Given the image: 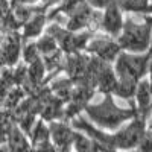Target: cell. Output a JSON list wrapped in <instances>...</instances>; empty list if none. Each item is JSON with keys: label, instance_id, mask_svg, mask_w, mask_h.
<instances>
[{"label": "cell", "instance_id": "6da1fadb", "mask_svg": "<svg viewBox=\"0 0 152 152\" xmlns=\"http://www.w3.org/2000/svg\"><path fill=\"white\" fill-rule=\"evenodd\" d=\"M84 114L87 116V120L97 126L99 129L114 132L132 119H135L138 116V111L135 107L125 108L117 105L113 94H104V97L99 102L91 100L84 108Z\"/></svg>", "mask_w": 152, "mask_h": 152}, {"label": "cell", "instance_id": "7a4b0ae2", "mask_svg": "<svg viewBox=\"0 0 152 152\" xmlns=\"http://www.w3.org/2000/svg\"><path fill=\"white\" fill-rule=\"evenodd\" d=\"M123 52L146 53L152 43V17L146 14H128L123 31L117 38Z\"/></svg>", "mask_w": 152, "mask_h": 152}, {"label": "cell", "instance_id": "3957f363", "mask_svg": "<svg viewBox=\"0 0 152 152\" xmlns=\"http://www.w3.org/2000/svg\"><path fill=\"white\" fill-rule=\"evenodd\" d=\"M151 61H152V50L146 53L122 52L113 66L117 73L119 82L137 87L142 79L149 76Z\"/></svg>", "mask_w": 152, "mask_h": 152}, {"label": "cell", "instance_id": "277c9868", "mask_svg": "<svg viewBox=\"0 0 152 152\" xmlns=\"http://www.w3.org/2000/svg\"><path fill=\"white\" fill-rule=\"evenodd\" d=\"M122 52L123 50L116 38H111L105 34H94L85 49V53L110 62V64H114Z\"/></svg>", "mask_w": 152, "mask_h": 152}, {"label": "cell", "instance_id": "5b68a950", "mask_svg": "<svg viewBox=\"0 0 152 152\" xmlns=\"http://www.w3.org/2000/svg\"><path fill=\"white\" fill-rule=\"evenodd\" d=\"M50 140L59 152H73L78 129L66 120H55L49 123Z\"/></svg>", "mask_w": 152, "mask_h": 152}, {"label": "cell", "instance_id": "8992f818", "mask_svg": "<svg viewBox=\"0 0 152 152\" xmlns=\"http://www.w3.org/2000/svg\"><path fill=\"white\" fill-rule=\"evenodd\" d=\"M23 56V37L17 29H6L2 37L3 67H15Z\"/></svg>", "mask_w": 152, "mask_h": 152}, {"label": "cell", "instance_id": "52a82bcc", "mask_svg": "<svg viewBox=\"0 0 152 152\" xmlns=\"http://www.w3.org/2000/svg\"><path fill=\"white\" fill-rule=\"evenodd\" d=\"M123 24H125L123 11L116 3V0H110L107 8L102 11V32L100 34H105L117 40L123 31Z\"/></svg>", "mask_w": 152, "mask_h": 152}, {"label": "cell", "instance_id": "ba28073f", "mask_svg": "<svg viewBox=\"0 0 152 152\" xmlns=\"http://www.w3.org/2000/svg\"><path fill=\"white\" fill-rule=\"evenodd\" d=\"M2 142H6L12 152H34L31 137L24 132L18 125L12 126L9 134L6 135V138Z\"/></svg>", "mask_w": 152, "mask_h": 152}, {"label": "cell", "instance_id": "9c48e42d", "mask_svg": "<svg viewBox=\"0 0 152 152\" xmlns=\"http://www.w3.org/2000/svg\"><path fill=\"white\" fill-rule=\"evenodd\" d=\"M123 12L129 14H149L152 12V0H116Z\"/></svg>", "mask_w": 152, "mask_h": 152}, {"label": "cell", "instance_id": "30bf717a", "mask_svg": "<svg viewBox=\"0 0 152 152\" xmlns=\"http://www.w3.org/2000/svg\"><path fill=\"white\" fill-rule=\"evenodd\" d=\"M34 152H59V151L53 146L52 140H50V142H46V143L34 146Z\"/></svg>", "mask_w": 152, "mask_h": 152}, {"label": "cell", "instance_id": "8fae6325", "mask_svg": "<svg viewBox=\"0 0 152 152\" xmlns=\"http://www.w3.org/2000/svg\"><path fill=\"white\" fill-rule=\"evenodd\" d=\"M85 2L90 5L91 8H94V9H105L107 8V5H108V2L110 0H85Z\"/></svg>", "mask_w": 152, "mask_h": 152}, {"label": "cell", "instance_id": "7c38bea8", "mask_svg": "<svg viewBox=\"0 0 152 152\" xmlns=\"http://www.w3.org/2000/svg\"><path fill=\"white\" fill-rule=\"evenodd\" d=\"M66 0H41V5L49 9V8H52V6H56V5H61V3H64Z\"/></svg>", "mask_w": 152, "mask_h": 152}, {"label": "cell", "instance_id": "4fadbf2b", "mask_svg": "<svg viewBox=\"0 0 152 152\" xmlns=\"http://www.w3.org/2000/svg\"><path fill=\"white\" fill-rule=\"evenodd\" d=\"M0 152H12V151H11V148L8 146L6 142H2V149H0Z\"/></svg>", "mask_w": 152, "mask_h": 152}, {"label": "cell", "instance_id": "5bb4252c", "mask_svg": "<svg viewBox=\"0 0 152 152\" xmlns=\"http://www.w3.org/2000/svg\"><path fill=\"white\" fill-rule=\"evenodd\" d=\"M126 152H138L137 149H132V151H126Z\"/></svg>", "mask_w": 152, "mask_h": 152}, {"label": "cell", "instance_id": "9a60e30c", "mask_svg": "<svg viewBox=\"0 0 152 152\" xmlns=\"http://www.w3.org/2000/svg\"><path fill=\"white\" fill-rule=\"evenodd\" d=\"M149 128H152V122H151V123H149Z\"/></svg>", "mask_w": 152, "mask_h": 152}]
</instances>
